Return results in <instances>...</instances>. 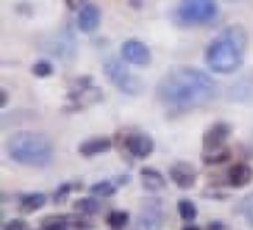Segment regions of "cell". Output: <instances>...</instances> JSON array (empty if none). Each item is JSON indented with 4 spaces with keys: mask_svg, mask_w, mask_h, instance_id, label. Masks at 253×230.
Segmentation results:
<instances>
[{
    "mask_svg": "<svg viewBox=\"0 0 253 230\" xmlns=\"http://www.w3.org/2000/svg\"><path fill=\"white\" fill-rule=\"evenodd\" d=\"M207 230H224V225H222V222H218V220H213V222L208 223Z\"/></svg>",
    "mask_w": 253,
    "mask_h": 230,
    "instance_id": "29",
    "label": "cell"
},
{
    "mask_svg": "<svg viewBox=\"0 0 253 230\" xmlns=\"http://www.w3.org/2000/svg\"><path fill=\"white\" fill-rule=\"evenodd\" d=\"M170 178L173 180V184L177 185V187L184 189V191H187V189L194 187V184H196V178H198V173L196 170L193 168V164L189 163H175L172 168H170Z\"/></svg>",
    "mask_w": 253,
    "mask_h": 230,
    "instance_id": "10",
    "label": "cell"
},
{
    "mask_svg": "<svg viewBox=\"0 0 253 230\" xmlns=\"http://www.w3.org/2000/svg\"><path fill=\"white\" fill-rule=\"evenodd\" d=\"M141 180H142V187L146 189L148 192H158V191H163L167 185V180L158 170L155 168H142L141 170Z\"/></svg>",
    "mask_w": 253,
    "mask_h": 230,
    "instance_id": "15",
    "label": "cell"
},
{
    "mask_svg": "<svg viewBox=\"0 0 253 230\" xmlns=\"http://www.w3.org/2000/svg\"><path fill=\"white\" fill-rule=\"evenodd\" d=\"M229 156H231V154H229L227 151L220 149V151H213V153H205L203 156H201V161H203L205 164H222L229 159Z\"/></svg>",
    "mask_w": 253,
    "mask_h": 230,
    "instance_id": "21",
    "label": "cell"
},
{
    "mask_svg": "<svg viewBox=\"0 0 253 230\" xmlns=\"http://www.w3.org/2000/svg\"><path fill=\"white\" fill-rule=\"evenodd\" d=\"M102 70L104 75L116 88H118L122 94L126 95H139L142 92V83L134 73H132L128 68L125 66L122 59H116V57H108L102 64Z\"/></svg>",
    "mask_w": 253,
    "mask_h": 230,
    "instance_id": "5",
    "label": "cell"
},
{
    "mask_svg": "<svg viewBox=\"0 0 253 230\" xmlns=\"http://www.w3.org/2000/svg\"><path fill=\"white\" fill-rule=\"evenodd\" d=\"M115 192H116V185L108 180L97 182V184H94L90 187V194L99 195V197H111V195H115Z\"/></svg>",
    "mask_w": 253,
    "mask_h": 230,
    "instance_id": "19",
    "label": "cell"
},
{
    "mask_svg": "<svg viewBox=\"0 0 253 230\" xmlns=\"http://www.w3.org/2000/svg\"><path fill=\"white\" fill-rule=\"evenodd\" d=\"M163 220V209L162 202L158 199H146L142 201L141 213L137 216V227H141V230H153L156 227L162 225Z\"/></svg>",
    "mask_w": 253,
    "mask_h": 230,
    "instance_id": "7",
    "label": "cell"
},
{
    "mask_svg": "<svg viewBox=\"0 0 253 230\" xmlns=\"http://www.w3.org/2000/svg\"><path fill=\"white\" fill-rule=\"evenodd\" d=\"M125 149L135 159H146L155 151V140L144 133H132L125 139Z\"/></svg>",
    "mask_w": 253,
    "mask_h": 230,
    "instance_id": "9",
    "label": "cell"
},
{
    "mask_svg": "<svg viewBox=\"0 0 253 230\" xmlns=\"http://www.w3.org/2000/svg\"><path fill=\"white\" fill-rule=\"evenodd\" d=\"M77 25L80 28V32L94 33L101 25V9L94 4H87L84 9L78 11Z\"/></svg>",
    "mask_w": 253,
    "mask_h": 230,
    "instance_id": "11",
    "label": "cell"
},
{
    "mask_svg": "<svg viewBox=\"0 0 253 230\" xmlns=\"http://www.w3.org/2000/svg\"><path fill=\"white\" fill-rule=\"evenodd\" d=\"M43 230H68L66 218L63 216H56V218H49L43 223Z\"/></svg>",
    "mask_w": 253,
    "mask_h": 230,
    "instance_id": "24",
    "label": "cell"
},
{
    "mask_svg": "<svg viewBox=\"0 0 253 230\" xmlns=\"http://www.w3.org/2000/svg\"><path fill=\"white\" fill-rule=\"evenodd\" d=\"M218 14L217 0H179L177 21L184 26H201L211 23Z\"/></svg>",
    "mask_w": 253,
    "mask_h": 230,
    "instance_id": "4",
    "label": "cell"
},
{
    "mask_svg": "<svg viewBox=\"0 0 253 230\" xmlns=\"http://www.w3.org/2000/svg\"><path fill=\"white\" fill-rule=\"evenodd\" d=\"M111 146H113V140L109 137H92V139L80 144L78 153H80V156L92 157V156H97V154L106 153L108 149H111Z\"/></svg>",
    "mask_w": 253,
    "mask_h": 230,
    "instance_id": "13",
    "label": "cell"
},
{
    "mask_svg": "<svg viewBox=\"0 0 253 230\" xmlns=\"http://www.w3.org/2000/svg\"><path fill=\"white\" fill-rule=\"evenodd\" d=\"M9 157L23 166L43 168L52 161L54 147L49 137L32 130L12 133L5 142Z\"/></svg>",
    "mask_w": 253,
    "mask_h": 230,
    "instance_id": "3",
    "label": "cell"
},
{
    "mask_svg": "<svg viewBox=\"0 0 253 230\" xmlns=\"http://www.w3.org/2000/svg\"><path fill=\"white\" fill-rule=\"evenodd\" d=\"M227 2H239V0H227Z\"/></svg>",
    "mask_w": 253,
    "mask_h": 230,
    "instance_id": "32",
    "label": "cell"
},
{
    "mask_svg": "<svg viewBox=\"0 0 253 230\" xmlns=\"http://www.w3.org/2000/svg\"><path fill=\"white\" fill-rule=\"evenodd\" d=\"M239 211H241L243 218L246 220V223L253 229V192L252 194H248L241 201V204H239Z\"/></svg>",
    "mask_w": 253,
    "mask_h": 230,
    "instance_id": "22",
    "label": "cell"
},
{
    "mask_svg": "<svg viewBox=\"0 0 253 230\" xmlns=\"http://www.w3.org/2000/svg\"><path fill=\"white\" fill-rule=\"evenodd\" d=\"M217 95V83L205 71L193 66L170 70L156 87V97L170 111L186 113L210 104Z\"/></svg>",
    "mask_w": 253,
    "mask_h": 230,
    "instance_id": "1",
    "label": "cell"
},
{
    "mask_svg": "<svg viewBox=\"0 0 253 230\" xmlns=\"http://www.w3.org/2000/svg\"><path fill=\"white\" fill-rule=\"evenodd\" d=\"M0 94H2V104H0V108H5V104H7V92L2 88V90H0Z\"/></svg>",
    "mask_w": 253,
    "mask_h": 230,
    "instance_id": "30",
    "label": "cell"
},
{
    "mask_svg": "<svg viewBox=\"0 0 253 230\" xmlns=\"http://www.w3.org/2000/svg\"><path fill=\"white\" fill-rule=\"evenodd\" d=\"M75 209L82 215H97L99 209H101V204L95 201L94 197H82L75 201Z\"/></svg>",
    "mask_w": 253,
    "mask_h": 230,
    "instance_id": "17",
    "label": "cell"
},
{
    "mask_svg": "<svg viewBox=\"0 0 253 230\" xmlns=\"http://www.w3.org/2000/svg\"><path fill=\"white\" fill-rule=\"evenodd\" d=\"M227 180H229V184L236 189L246 187V185L253 180V168L248 166V164H245V163L234 164V166L229 168Z\"/></svg>",
    "mask_w": 253,
    "mask_h": 230,
    "instance_id": "14",
    "label": "cell"
},
{
    "mask_svg": "<svg viewBox=\"0 0 253 230\" xmlns=\"http://www.w3.org/2000/svg\"><path fill=\"white\" fill-rule=\"evenodd\" d=\"M32 73L39 78H45L54 73V68L49 61H37V63L32 66Z\"/></svg>",
    "mask_w": 253,
    "mask_h": 230,
    "instance_id": "23",
    "label": "cell"
},
{
    "mask_svg": "<svg viewBox=\"0 0 253 230\" xmlns=\"http://www.w3.org/2000/svg\"><path fill=\"white\" fill-rule=\"evenodd\" d=\"M120 54L125 63L134 64V66H148L151 63V52L148 45L137 38L125 40L120 47Z\"/></svg>",
    "mask_w": 253,
    "mask_h": 230,
    "instance_id": "6",
    "label": "cell"
},
{
    "mask_svg": "<svg viewBox=\"0 0 253 230\" xmlns=\"http://www.w3.org/2000/svg\"><path fill=\"white\" fill-rule=\"evenodd\" d=\"M4 230H26V225L23 220H11V222L5 223Z\"/></svg>",
    "mask_w": 253,
    "mask_h": 230,
    "instance_id": "26",
    "label": "cell"
},
{
    "mask_svg": "<svg viewBox=\"0 0 253 230\" xmlns=\"http://www.w3.org/2000/svg\"><path fill=\"white\" fill-rule=\"evenodd\" d=\"M231 125L229 123H215L205 132L203 135V149L205 153H213V151H220L225 140L231 135Z\"/></svg>",
    "mask_w": 253,
    "mask_h": 230,
    "instance_id": "8",
    "label": "cell"
},
{
    "mask_svg": "<svg viewBox=\"0 0 253 230\" xmlns=\"http://www.w3.org/2000/svg\"><path fill=\"white\" fill-rule=\"evenodd\" d=\"M177 211H179L180 218L186 220V222H193L198 216V208L189 199H180V201L177 202Z\"/></svg>",
    "mask_w": 253,
    "mask_h": 230,
    "instance_id": "18",
    "label": "cell"
},
{
    "mask_svg": "<svg viewBox=\"0 0 253 230\" xmlns=\"http://www.w3.org/2000/svg\"><path fill=\"white\" fill-rule=\"evenodd\" d=\"M71 220H73V225L77 227V229H90L92 227V223H87V220H84V218H75V216H71Z\"/></svg>",
    "mask_w": 253,
    "mask_h": 230,
    "instance_id": "28",
    "label": "cell"
},
{
    "mask_svg": "<svg viewBox=\"0 0 253 230\" xmlns=\"http://www.w3.org/2000/svg\"><path fill=\"white\" fill-rule=\"evenodd\" d=\"M50 52L54 54V57H59L63 61H70L77 54V43H75V37L71 33L64 32L61 35H57L56 42H52Z\"/></svg>",
    "mask_w": 253,
    "mask_h": 230,
    "instance_id": "12",
    "label": "cell"
},
{
    "mask_svg": "<svg viewBox=\"0 0 253 230\" xmlns=\"http://www.w3.org/2000/svg\"><path fill=\"white\" fill-rule=\"evenodd\" d=\"M248 35L241 25L224 28L205 50V63L215 73L231 75L239 70L245 61Z\"/></svg>",
    "mask_w": 253,
    "mask_h": 230,
    "instance_id": "2",
    "label": "cell"
},
{
    "mask_svg": "<svg viewBox=\"0 0 253 230\" xmlns=\"http://www.w3.org/2000/svg\"><path fill=\"white\" fill-rule=\"evenodd\" d=\"M182 230H200V227H196V225H187V227H184Z\"/></svg>",
    "mask_w": 253,
    "mask_h": 230,
    "instance_id": "31",
    "label": "cell"
},
{
    "mask_svg": "<svg viewBox=\"0 0 253 230\" xmlns=\"http://www.w3.org/2000/svg\"><path fill=\"white\" fill-rule=\"evenodd\" d=\"M47 197L42 192H30V194H23L19 199V208L23 213H33L37 209H40L45 204Z\"/></svg>",
    "mask_w": 253,
    "mask_h": 230,
    "instance_id": "16",
    "label": "cell"
},
{
    "mask_svg": "<svg viewBox=\"0 0 253 230\" xmlns=\"http://www.w3.org/2000/svg\"><path fill=\"white\" fill-rule=\"evenodd\" d=\"M73 191V185L71 184H63L59 185V189L56 191V194H54V202H57V204H61V202L66 201V197L70 195V192Z\"/></svg>",
    "mask_w": 253,
    "mask_h": 230,
    "instance_id": "25",
    "label": "cell"
},
{
    "mask_svg": "<svg viewBox=\"0 0 253 230\" xmlns=\"http://www.w3.org/2000/svg\"><path fill=\"white\" fill-rule=\"evenodd\" d=\"M66 5L71 9V11H80L87 5V0H64Z\"/></svg>",
    "mask_w": 253,
    "mask_h": 230,
    "instance_id": "27",
    "label": "cell"
},
{
    "mask_svg": "<svg viewBox=\"0 0 253 230\" xmlns=\"http://www.w3.org/2000/svg\"><path fill=\"white\" fill-rule=\"evenodd\" d=\"M106 223L113 229H122L128 223V213L122 211V209H115V211L108 213L106 216Z\"/></svg>",
    "mask_w": 253,
    "mask_h": 230,
    "instance_id": "20",
    "label": "cell"
}]
</instances>
